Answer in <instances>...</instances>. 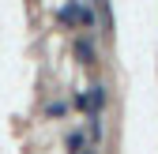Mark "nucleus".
Returning a JSON list of instances; mask_svg holds the SVG:
<instances>
[{
	"mask_svg": "<svg viewBox=\"0 0 158 154\" xmlns=\"http://www.w3.org/2000/svg\"><path fill=\"white\" fill-rule=\"evenodd\" d=\"M106 102H109V90H106L102 83H94L87 94H79V98H75V105L83 109L87 117H90V113H102V105H106Z\"/></svg>",
	"mask_w": 158,
	"mask_h": 154,
	"instance_id": "f257e3e1",
	"label": "nucleus"
},
{
	"mask_svg": "<svg viewBox=\"0 0 158 154\" xmlns=\"http://www.w3.org/2000/svg\"><path fill=\"white\" fill-rule=\"evenodd\" d=\"M64 147H68V154H79V150H83V147H87V136H83V132H72V136H68V143H64Z\"/></svg>",
	"mask_w": 158,
	"mask_h": 154,
	"instance_id": "20e7f679",
	"label": "nucleus"
},
{
	"mask_svg": "<svg viewBox=\"0 0 158 154\" xmlns=\"http://www.w3.org/2000/svg\"><path fill=\"white\" fill-rule=\"evenodd\" d=\"M75 56H79V64H94V45H90V38H79V42H75Z\"/></svg>",
	"mask_w": 158,
	"mask_h": 154,
	"instance_id": "7ed1b4c3",
	"label": "nucleus"
},
{
	"mask_svg": "<svg viewBox=\"0 0 158 154\" xmlns=\"http://www.w3.org/2000/svg\"><path fill=\"white\" fill-rule=\"evenodd\" d=\"M94 4V19H98V26H102V34H113V11H109V0H90Z\"/></svg>",
	"mask_w": 158,
	"mask_h": 154,
	"instance_id": "f03ea898",
	"label": "nucleus"
},
{
	"mask_svg": "<svg viewBox=\"0 0 158 154\" xmlns=\"http://www.w3.org/2000/svg\"><path fill=\"white\" fill-rule=\"evenodd\" d=\"M45 113H49L53 120H60L64 113H68V102H60V98H56V102H49V109H45Z\"/></svg>",
	"mask_w": 158,
	"mask_h": 154,
	"instance_id": "423d86ee",
	"label": "nucleus"
},
{
	"mask_svg": "<svg viewBox=\"0 0 158 154\" xmlns=\"http://www.w3.org/2000/svg\"><path fill=\"white\" fill-rule=\"evenodd\" d=\"M60 23H68V26L79 23V8H75V4H64V8H60Z\"/></svg>",
	"mask_w": 158,
	"mask_h": 154,
	"instance_id": "39448f33",
	"label": "nucleus"
},
{
	"mask_svg": "<svg viewBox=\"0 0 158 154\" xmlns=\"http://www.w3.org/2000/svg\"><path fill=\"white\" fill-rule=\"evenodd\" d=\"M79 154H94V147H83V150H79Z\"/></svg>",
	"mask_w": 158,
	"mask_h": 154,
	"instance_id": "0eeeda50",
	"label": "nucleus"
}]
</instances>
